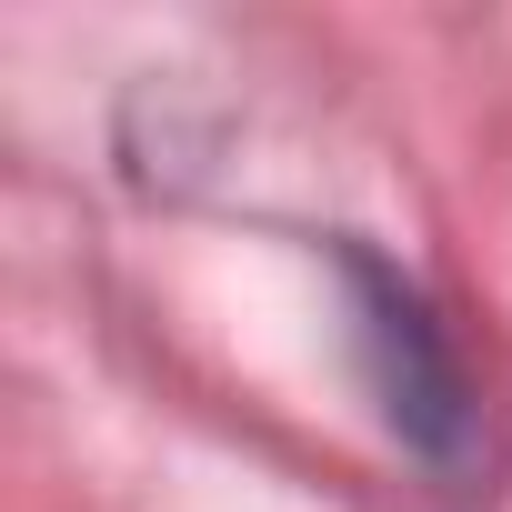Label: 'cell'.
Masks as SVG:
<instances>
[{"instance_id": "1", "label": "cell", "mask_w": 512, "mask_h": 512, "mask_svg": "<svg viewBox=\"0 0 512 512\" xmlns=\"http://www.w3.org/2000/svg\"><path fill=\"white\" fill-rule=\"evenodd\" d=\"M342 282H352L362 362H372V392H382L392 432H402L432 472H472V462H482V402H472L462 352L442 342V322L422 312V292H412L402 272H382L372 251H342Z\"/></svg>"}]
</instances>
